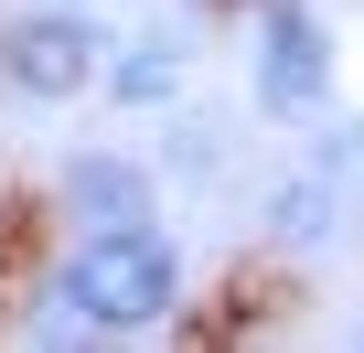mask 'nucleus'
<instances>
[{
  "label": "nucleus",
  "mask_w": 364,
  "mask_h": 353,
  "mask_svg": "<svg viewBox=\"0 0 364 353\" xmlns=\"http://www.w3.org/2000/svg\"><path fill=\"white\" fill-rule=\"evenodd\" d=\"M65 332H161L182 310V257L161 225H86L75 257L54 268Z\"/></svg>",
  "instance_id": "1"
},
{
  "label": "nucleus",
  "mask_w": 364,
  "mask_h": 353,
  "mask_svg": "<svg viewBox=\"0 0 364 353\" xmlns=\"http://www.w3.org/2000/svg\"><path fill=\"white\" fill-rule=\"evenodd\" d=\"M97 65H107V33L86 11H54V0H33V11L0 22V75H11L22 97L65 107V97H97Z\"/></svg>",
  "instance_id": "2"
},
{
  "label": "nucleus",
  "mask_w": 364,
  "mask_h": 353,
  "mask_svg": "<svg viewBox=\"0 0 364 353\" xmlns=\"http://www.w3.org/2000/svg\"><path fill=\"white\" fill-rule=\"evenodd\" d=\"M321 97H332V33H321V11L268 0V22H257V107L268 118H311Z\"/></svg>",
  "instance_id": "3"
},
{
  "label": "nucleus",
  "mask_w": 364,
  "mask_h": 353,
  "mask_svg": "<svg viewBox=\"0 0 364 353\" xmlns=\"http://www.w3.org/2000/svg\"><path fill=\"white\" fill-rule=\"evenodd\" d=\"M54 204L75 214V236H86V225H150L161 183H150L139 161H118V150H75V161H65V183H54Z\"/></svg>",
  "instance_id": "4"
},
{
  "label": "nucleus",
  "mask_w": 364,
  "mask_h": 353,
  "mask_svg": "<svg viewBox=\"0 0 364 353\" xmlns=\"http://www.w3.org/2000/svg\"><path fill=\"white\" fill-rule=\"evenodd\" d=\"M182 75H193L182 33H139V43H118V54L97 65V97H107L118 118H161V107H182Z\"/></svg>",
  "instance_id": "5"
},
{
  "label": "nucleus",
  "mask_w": 364,
  "mask_h": 353,
  "mask_svg": "<svg viewBox=\"0 0 364 353\" xmlns=\"http://www.w3.org/2000/svg\"><path fill=\"white\" fill-rule=\"evenodd\" d=\"M268 236H279L289 257H321V246L343 236V183H332V171H289V183L268 193Z\"/></svg>",
  "instance_id": "6"
},
{
  "label": "nucleus",
  "mask_w": 364,
  "mask_h": 353,
  "mask_svg": "<svg viewBox=\"0 0 364 353\" xmlns=\"http://www.w3.org/2000/svg\"><path fill=\"white\" fill-rule=\"evenodd\" d=\"M204 11H236V0H204Z\"/></svg>",
  "instance_id": "7"
}]
</instances>
